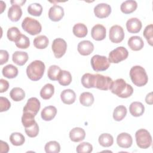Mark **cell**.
Masks as SVG:
<instances>
[{"instance_id":"1","label":"cell","mask_w":153,"mask_h":153,"mask_svg":"<svg viewBox=\"0 0 153 153\" xmlns=\"http://www.w3.org/2000/svg\"><path fill=\"white\" fill-rule=\"evenodd\" d=\"M111 92L120 97L127 98L131 96L133 88L131 85L127 84L124 79L118 78L113 81L110 88Z\"/></svg>"},{"instance_id":"2","label":"cell","mask_w":153,"mask_h":153,"mask_svg":"<svg viewBox=\"0 0 153 153\" xmlns=\"http://www.w3.org/2000/svg\"><path fill=\"white\" fill-rule=\"evenodd\" d=\"M45 69V66L44 62L36 60L31 62L27 66L26 74L30 80L36 81L42 77Z\"/></svg>"},{"instance_id":"3","label":"cell","mask_w":153,"mask_h":153,"mask_svg":"<svg viewBox=\"0 0 153 153\" xmlns=\"http://www.w3.org/2000/svg\"><path fill=\"white\" fill-rule=\"evenodd\" d=\"M130 76L132 82L137 87L146 85L148 77L145 69L140 66H134L130 71Z\"/></svg>"},{"instance_id":"4","label":"cell","mask_w":153,"mask_h":153,"mask_svg":"<svg viewBox=\"0 0 153 153\" xmlns=\"http://www.w3.org/2000/svg\"><path fill=\"white\" fill-rule=\"evenodd\" d=\"M23 29L31 35H36L39 33L42 30L41 23L36 19L26 17L22 23Z\"/></svg>"},{"instance_id":"5","label":"cell","mask_w":153,"mask_h":153,"mask_svg":"<svg viewBox=\"0 0 153 153\" xmlns=\"http://www.w3.org/2000/svg\"><path fill=\"white\" fill-rule=\"evenodd\" d=\"M137 145L142 149H147L152 144V137L149 132L144 128L139 129L135 133Z\"/></svg>"},{"instance_id":"6","label":"cell","mask_w":153,"mask_h":153,"mask_svg":"<svg viewBox=\"0 0 153 153\" xmlns=\"http://www.w3.org/2000/svg\"><path fill=\"white\" fill-rule=\"evenodd\" d=\"M91 65L93 69L96 72L104 71L108 69L110 63L106 56L96 54L91 57Z\"/></svg>"},{"instance_id":"7","label":"cell","mask_w":153,"mask_h":153,"mask_svg":"<svg viewBox=\"0 0 153 153\" xmlns=\"http://www.w3.org/2000/svg\"><path fill=\"white\" fill-rule=\"evenodd\" d=\"M128 56V52L127 50L124 47H118L109 54L108 60L109 63H118L121 61L126 59Z\"/></svg>"},{"instance_id":"8","label":"cell","mask_w":153,"mask_h":153,"mask_svg":"<svg viewBox=\"0 0 153 153\" xmlns=\"http://www.w3.org/2000/svg\"><path fill=\"white\" fill-rule=\"evenodd\" d=\"M51 48L54 56L59 59L65 54L67 49V43L63 39L58 38L53 40Z\"/></svg>"},{"instance_id":"9","label":"cell","mask_w":153,"mask_h":153,"mask_svg":"<svg viewBox=\"0 0 153 153\" xmlns=\"http://www.w3.org/2000/svg\"><path fill=\"white\" fill-rule=\"evenodd\" d=\"M94 88L101 90H110L113 81L112 78L108 76H104L101 74H94Z\"/></svg>"},{"instance_id":"10","label":"cell","mask_w":153,"mask_h":153,"mask_svg":"<svg viewBox=\"0 0 153 153\" xmlns=\"http://www.w3.org/2000/svg\"><path fill=\"white\" fill-rule=\"evenodd\" d=\"M109 39L113 43H120L124 38V32L123 27L119 25H114L109 29Z\"/></svg>"},{"instance_id":"11","label":"cell","mask_w":153,"mask_h":153,"mask_svg":"<svg viewBox=\"0 0 153 153\" xmlns=\"http://www.w3.org/2000/svg\"><path fill=\"white\" fill-rule=\"evenodd\" d=\"M41 108L39 100L36 97H30L23 108V112H28L36 116Z\"/></svg>"},{"instance_id":"12","label":"cell","mask_w":153,"mask_h":153,"mask_svg":"<svg viewBox=\"0 0 153 153\" xmlns=\"http://www.w3.org/2000/svg\"><path fill=\"white\" fill-rule=\"evenodd\" d=\"M94 13L95 16L99 19L106 18L111 14V7L108 4L100 3L95 6L94 8Z\"/></svg>"},{"instance_id":"13","label":"cell","mask_w":153,"mask_h":153,"mask_svg":"<svg viewBox=\"0 0 153 153\" xmlns=\"http://www.w3.org/2000/svg\"><path fill=\"white\" fill-rule=\"evenodd\" d=\"M64 16L63 8L58 5H54L48 11V17L53 22L60 21Z\"/></svg>"},{"instance_id":"14","label":"cell","mask_w":153,"mask_h":153,"mask_svg":"<svg viewBox=\"0 0 153 153\" xmlns=\"http://www.w3.org/2000/svg\"><path fill=\"white\" fill-rule=\"evenodd\" d=\"M91 35L92 38L96 41L103 40L106 35V28L102 25L97 24L92 27Z\"/></svg>"},{"instance_id":"15","label":"cell","mask_w":153,"mask_h":153,"mask_svg":"<svg viewBox=\"0 0 153 153\" xmlns=\"http://www.w3.org/2000/svg\"><path fill=\"white\" fill-rule=\"evenodd\" d=\"M117 143L121 148H128L133 143L132 137L127 133H121L117 137Z\"/></svg>"},{"instance_id":"16","label":"cell","mask_w":153,"mask_h":153,"mask_svg":"<svg viewBox=\"0 0 153 153\" xmlns=\"http://www.w3.org/2000/svg\"><path fill=\"white\" fill-rule=\"evenodd\" d=\"M77 50L78 53L82 56L90 55L94 50L93 44L88 40H84L78 44Z\"/></svg>"},{"instance_id":"17","label":"cell","mask_w":153,"mask_h":153,"mask_svg":"<svg viewBox=\"0 0 153 153\" xmlns=\"http://www.w3.org/2000/svg\"><path fill=\"white\" fill-rule=\"evenodd\" d=\"M142 25L141 21L136 17L129 19L126 22V28L128 32L131 33H136L141 30Z\"/></svg>"},{"instance_id":"18","label":"cell","mask_w":153,"mask_h":153,"mask_svg":"<svg viewBox=\"0 0 153 153\" xmlns=\"http://www.w3.org/2000/svg\"><path fill=\"white\" fill-rule=\"evenodd\" d=\"M85 137V132L84 130L81 127H75L69 132V137L72 142H78L84 139Z\"/></svg>"},{"instance_id":"19","label":"cell","mask_w":153,"mask_h":153,"mask_svg":"<svg viewBox=\"0 0 153 153\" xmlns=\"http://www.w3.org/2000/svg\"><path fill=\"white\" fill-rule=\"evenodd\" d=\"M60 98L65 104L71 105L75 102L76 94L74 91L71 89H66L62 91L60 94Z\"/></svg>"},{"instance_id":"20","label":"cell","mask_w":153,"mask_h":153,"mask_svg":"<svg viewBox=\"0 0 153 153\" xmlns=\"http://www.w3.org/2000/svg\"><path fill=\"white\" fill-rule=\"evenodd\" d=\"M22 10L18 5H12L8 11V17L12 22H17L21 18Z\"/></svg>"},{"instance_id":"21","label":"cell","mask_w":153,"mask_h":153,"mask_svg":"<svg viewBox=\"0 0 153 153\" xmlns=\"http://www.w3.org/2000/svg\"><path fill=\"white\" fill-rule=\"evenodd\" d=\"M128 45L131 50L139 51L143 47L144 42L141 37L139 36H133L128 39Z\"/></svg>"},{"instance_id":"22","label":"cell","mask_w":153,"mask_h":153,"mask_svg":"<svg viewBox=\"0 0 153 153\" xmlns=\"http://www.w3.org/2000/svg\"><path fill=\"white\" fill-rule=\"evenodd\" d=\"M57 114V109L54 106L45 107L41 111V116L43 120L48 121L52 120Z\"/></svg>"},{"instance_id":"23","label":"cell","mask_w":153,"mask_h":153,"mask_svg":"<svg viewBox=\"0 0 153 153\" xmlns=\"http://www.w3.org/2000/svg\"><path fill=\"white\" fill-rule=\"evenodd\" d=\"M129 111L133 117H140L144 113L145 106L141 102H133L129 106Z\"/></svg>"},{"instance_id":"24","label":"cell","mask_w":153,"mask_h":153,"mask_svg":"<svg viewBox=\"0 0 153 153\" xmlns=\"http://www.w3.org/2000/svg\"><path fill=\"white\" fill-rule=\"evenodd\" d=\"M28 54L26 52L17 51L12 56V60L14 63L19 66L24 65L28 60Z\"/></svg>"},{"instance_id":"25","label":"cell","mask_w":153,"mask_h":153,"mask_svg":"<svg viewBox=\"0 0 153 153\" xmlns=\"http://www.w3.org/2000/svg\"><path fill=\"white\" fill-rule=\"evenodd\" d=\"M137 7V4L136 1L127 0L123 2L120 7L121 11L124 14H130L134 12Z\"/></svg>"},{"instance_id":"26","label":"cell","mask_w":153,"mask_h":153,"mask_svg":"<svg viewBox=\"0 0 153 153\" xmlns=\"http://www.w3.org/2000/svg\"><path fill=\"white\" fill-rule=\"evenodd\" d=\"M2 75L7 78H14L18 75V69L15 66L9 64L2 68Z\"/></svg>"},{"instance_id":"27","label":"cell","mask_w":153,"mask_h":153,"mask_svg":"<svg viewBox=\"0 0 153 153\" xmlns=\"http://www.w3.org/2000/svg\"><path fill=\"white\" fill-rule=\"evenodd\" d=\"M72 31L74 35L78 38H84L87 35L88 33L87 26L81 23L75 24L73 27Z\"/></svg>"},{"instance_id":"28","label":"cell","mask_w":153,"mask_h":153,"mask_svg":"<svg viewBox=\"0 0 153 153\" xmlns=\"http://www.w3.org/2000/svg\"><path fill=\"white\" fill-rule=\"evenodd\" d=\"M54 93V87L53 84H46L40 91V96L44 100L50 99Z\"/></svg>"},{"instance_id":"29","label":"cell","mask_w":153,"mask_h":153,"mask_svg":"<svg viewBox=\"0 0 153 153\" xmlns=\"http://www.w3.org/2000/svg\"><path fill=\"white\" fill-rule=\"evenodd\" d=\"M94 74L86 73L81 78V84L85 88H94Z\"/></svg>"},{"instance_id":"30","label":"cell","mask_w":153,"mask_h":153,"mask_svg":"<svg viewBox=\"0 0 153 153\" xmlns=\"http://www.w3.org/2000/svg\"><path fill=\"white\" fill-rule=\"evenodd\" d=\"M94 96L90 92H83L79 96V102L84 106H90L94 103Z\"/></svg>"},{"instance_id":"31","label":"cell","mask_w":153,"mask_h":153,"mask_svg":"<svg viewBox=\"0 0 153 153\" xmlns=\"http://www.w3.org/2000/svg\"><path fill=\"white\" fill-rule=\"evenodd\" d=\"M57 81L61 85L67 86L69 85L72 81V75L69 71L62 70Z\"/></svg>"},{"instance_id":"32","label":"cell","mask_w":153,"mask_h":153,"mask_svg":"<svg viewBox=\"0 0 153 153\" xmlns=\"http://www.w3.org/2000/svg\"><path fill=\"white\" fill-rule=\"evenodd\" d=\"M127 108L124 105H120L117 106L113 112V118L117 121H121L127 114Z\"/></svg>"},{"instance_id":"33","label":"cell","mask_w":153,"mask_h":153,"mask_svg":"<svg viewBox=\"0 0 153 153\" xmlns=\"http://www.w3.org/2000/svg\"><path fill=\"white\" fill-rule=\"evenodd\" d=\"M10 96L14 101L19 102L25 98V92L20 87H14L10 91Z\"/></svg>"},{"instance_id":"34","label":"cell","mask_w":153,"mask_h":153,"mask_svg":"<svg viewBox=\"0 0 153 153\" xmlns=\"http://www.w3.org/2000/svg\"><path fill=\"white\" fill-rule=\"evenodd\" d=\"M49 40L45 35H39L33 40V45L38 49H44L48 45Z\"/></svg>"},{"instance_id":"35","label":"cell","mask_w":153,"mask_h":153,"mask_svg":"<svg viewBox=\"0 0 153 153\" xmlns=\"http://www.w3.org/2000/svg\"><path fill=\"white\" fill-rule=\"evenodd\" d=\"M99 144L103 147H109L114 143V139L111 134L109 133H103L100 134L98 139Z\"/></svg>"},{"instance_id":"36","label":"cell","mask_w":153,"mask_h":153,"mask_svg":"<svg viewBox=\"0 0 153 153\" xmlns=\"http://www.w3.org/2000/svg\"><path fill=\"white\" fill-rule=\"evenodd\" d=\"M10 140L12 145L14 146H20L25 143V138L22 133L14 132L10 135Z\"/></svg>"},{"instance_id":"37","label":"cell","mask_w":153,"mask_h":153,"mask_svg":"<svg viewBox=\"0 0 153 153\" xmlns=\"http://www.w3.org/2000/svg\"><path fill=\"white\" fill-rule=\"evenodd\" d=\"M62 69L60 68L57 65H51L50 66L47 71V75L50 79L52 81H56L58 79L60 73L61 72Z\"/></svg>"},{"instance_id":"38","label":"cell","mask_w":153,"mask_h":153,"mask_svg":"<svg viewBox=\"0 0 153 153\" xmlns=\"http://www.w3.org/2000/svg\"><path fill=\"white\" fill-rule=\"evenodd\" d=\"M35 116L32 114L28 112H23L22 117V123L25 128L29 127L36 123L35 120Z\"/></svg>"},{"instance_id":"39","label":"cell","mask_w":153,"mask_h":153,"mask_svg":"<svg viewBox=\"0 0 153 153\" xmlns=\"http://www.w3.org/2000/svg\"><path fill=\"white\" fill-rule=\"evenodd\" d=\"M27 12L33 16H40L42 12V7L39 3H32L27 7Z\"/></svg>"},{"instance_id":"40","label":"cell","mask_w":153,"mask_h":153,"mask_svg":"<svg viewBox=\"0 0 153 153\" xmlns=\"http://www.w3.org/2000/svg\"><path fill=\"white\" fill-rule=\"evenodd\" d=\"M44 149L47 153H58L60 151V146L56 141H50L45 144Z\"/></svg>"},{"instance_id":"41","label":"cell","mask_w":153,"mask_h":153,"mask_svg":"<svg viewBox=\"0 0 153 153\" xmlns=\"http://www.w3.org/2000/svg\"><path fill=\"white\" fill-rule=\"evenodd\" d=\"M14 42L18 48L22 49H26L30 45V41L29 38L23 34H21Z\"/></svg>"},{"instance_id":"42","label":"cell","mask_w":153,"mask_h":153,"mask_svg":"<svg viewBox=\"0 0 153 153\" xmlns=\"http://www.w3.org/2000/svg\"><path fill=\"white\" fill-rule=\"evenodd\" d=\"M21 34L20 31L17 27H11L8 29L7 35L10 41L15 42Z\"/></svg>"},{"instance_id":"43","label":"cell","mask_w":153,"mask_h":153,"mask_svg":"<svg viewBox=\"0 0 153 153\" xmlns=\"http://www.w3.org/2000/svg\"><path fill=\"white\" fill-rule=\"evenodd\" d=\"M143 36L150 45H152L153 39V25L150 24L146 26L143 31Z\"/></svg>"},{"instance_id":"44","label":"cell","mask_w":153,"mask_h":153,"mask_svg":"<svg viewBox=\"0 0 153 153\" xmlns=\"http://www.w3.org/2000/svg\"><path fill=\"white\" fill-rule=\"evenodd\" d=\"M93 151V146L88 142H82L79 144L76 149L78 153H90Z\"/></svg>"},{"instance_id":"45","label":"cell","mask_w":153,"mask_h":153,"mask_svg":"<svg viewBox=\"0 0 153 153\" xmlns=\"http://www.w3.org/2000/svg\"><path fill=\"white\" fill-rule=\"evenodd\" d=\"M25 133L30 137H35L37 136L39 133V126L36 122L29 127H26L25 129Z\"/></svg>"},{"instance_id":"46","label":"cell","mask_w":153,"mask_h":153,"mask_svg":"<svg viewBox=\"0 0 153 153\" xmlns=\"http://www.w3.org/2000/svg\"><path fill=\"white\" fill-rule=\"evenodd\" d=\"M11 106V103L7 98L1 96L0 97V112H4L8 111Z\"/></svg>"},{"instance_id":"47","label":"cell","mask_w":153,"mask_h":153,"mask_svg":"<svg viewBox=\"0 0 153 153\" xmlns=\"http://www.w3.org/2000/svg\"><path fill=\"white\" fill-rule=\"evenodd\" d=\"M9 58V54L7 51L4 50H0V65H2L3 64L7 62Z\"/></svg>"},{"instance_id":"48","label":"cell","mask_w":153,"mask_h":153,"mask_svg":"<svg viewBox=\"0 0 153 153\" xmlns=\"http://www.w3.org/2000/svg\"><path fill=\"white\" fill-rule=\"evenodd\" d=\"M9 87V83L8 82L4 79H0V92L4 93L6 91Z\"/></svg>"},{"instance_id":"49","label":"cell","mask_w":153,"mask_h":153,"mask_svg":"<svg viewBox=\"0 0 153 153\" xmlns=\"http://www.w3.org/2000/svg\"><path fill=\"white\" fill-rule=\"evenodd\" d=\"M9 151V146L7 142L1 140V153H7Z\"/></svg>"},{"instance_id":"50","label":"cell","mask_w":153,"mask_h":153,"mask_svg":"<svg viewBox=\"0 0 153 153\" xmlns=\"http://www.w3.org/2000/svg\"><path fill=\"white\" fill-rule=\"evenodd\" d=\"M152 92H150L149 93H148L146 97H145V102L147 104H149V105H152Z\"/></svg>"},{"instance_id":"51","label":"cell","mask_w":153,"mask_h":153,"mask_svg":"<svg viewBox=\"0 0 153 153\" xmlns=\"http://www.w3.org/2000/svg\"><path fill=\"white\" fill-rule=\"evenodd\" d=\"M26 2V1H11V3L12 5H23Z\"/></svg>"}]
</instances>
